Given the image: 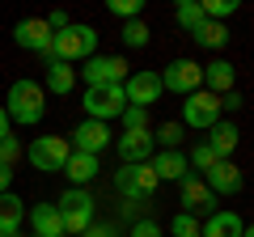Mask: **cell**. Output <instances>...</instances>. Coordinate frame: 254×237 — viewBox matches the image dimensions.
Wrapping results in <instances>:
<instances>
[{
	"instance_id": "1",
	"label": "cell",
	"mask_w": 254,
	"mask_h": 237,
	"mask_svg": "<svg viewBox=\"0 0 254 237\" xmlns=\"http://www.w3.org/2000/svg\"><path fill=\"white\" fill-rule=\"evenodd\" d=\"M64 220V237H85L93 229V212H98V199H93L89 186H68V191L55 199Z\"/></svg>"
},
{
	"instance_id": "2",
	"label": "cell",
	"mask_w": 254,
	"mask_h": 237,
	"mask_svg": "<svg viewBox=\"0 0 254 237\" xmlns=\"http://www.w3.org/2000/svg\"><path fill=\"white\" fill-rule=\"evenodd\" d=\"M4 110H9L13 123H21V127H34V123H43L47 115V93L38 81H30V76H21V81L9 85V102H4Z\"/></svg>"
},
{
	"instance_id": "3",
	"label": "cell",
	"mask_w": 254,
	"mask_h": 237,
	"mask_svg": "<svg viewBox=\"0 0 254 237\" xmlns=\"http://www.w3.org/2000/svg\"><path fill=\"white\" fill-rule=\"evenodd\" d=\"M98 55V30L85 26V21H72L68 30H60V34L51 38V59H64V64H85V59H93Z\"/></svg>"
},
{
	"instance_id": "4",
	"label": "cell",
	"mask_w": 254,
	"mask_h": 237,
	"mask_svg": "<svg viewBox=\"0 0 254 237\" xmlns=\"http://www.w3.org/2000/svg\"><path fill=\"white\" fill-rule=\"evenodd\" d=\"M68 157H72V140L68 136H34L26 144V161L38 174H64Z\"/></svg>"
},
{
	"instance_id": "5",
	"label": "cell",
	"mask_w": 254,
	"mask_h": 237,
	"mask_svg": "<svg viewBox=\"0 0 254 237\" xmlns=\"http://www.w3.org/2000/svg\"><path fill=\"white\" fill-rule=\"evenodd\" d=\"M81 106L93 123H110V118H119L127 110V93H123V85H98V89L81 93Z\"/></svg>"
},
{
	"instance_id": "6",
	"label": "cell",
	"mask_w": 254,
	"mask_h": 237,
	"mask_svg": "<svg viewBox=\"0 0 254 237\" xmlns=\"http://www.w3.org/2000/svg\"><path fill=\"white\" fill-rule=\"evenodd\" d=\"M157 174H153V165H123V170H115V191L123 195L127 203H144V199H153V191H157Z\"/></svg>"
},
{
	"instance_id": "7",
	"label": "cell",
	"mask_w": 254,
	"mask_h": 237,
	"mask_svg": "<svg viewBox=\"0 0 254 237\" xmlns=\"http://www.w3.org/2000/svg\"><path fill=\"white\" fill-rule=\"evenodd\" d=\"M76 76L85 81V89H98V85H123L131 76V68H127L123 55H93L76 68Z\"/></svg>"
},
{
	"instance_id": "8",
	"label": "cell",
	"mask_w": 254,
	"mask_h": 237,
	"mask_svg": "<svg viewBox=\"0 0 254 237\" xmlns=\"http://www.w3.org/2000/svg\"><path fill=\"white\" fill-rule=\"evenodd\" d=\"M161 85H165V93L190 98V93L203 89V64H195V59H170L165 72H161Z\"/></svg>"
},
{
	"instance_id": "9",
	"label": "cell",
	"mask_w": 254,
	"mask_h": 237,
	"mask_svg": "<svg viewBox=\"0 0 254 237\" xmlns=\"http://www.w3.org/2000/svg\"><path fill=\"white\" fill-rule=\"evenodd\" d=\"M220 123V98H212L208 89L190 93L187 102H182V127H195V131H208Z\"/></svg>"
},
{
	"instance_id": "10",
	"label": "cell",
	"mask_w": 254,
	"mask_h": 237,
	"mask_svg": "<svg viewBox=\"0 0 254 237\" xmlns=\"http://www.w3.org/2000/svg\"><path fill=\"white\" fill-rule=\"evenodd\" d=\"M123 93H127V106H153V102H161L165 85H161V72H153V68H140V72H131L123 81Z\"/></svg>"
},
{
	"instance_id": "11",
	"label": "cell",
	"mask_w": 254,
	"mask_h": 237,
	"mask_svg": "<svg viewBox=\"0 0 254 237\" xmlns=\"http://www.w3.org/2000/svg\"><path fill=\"white\" fill-rule=\"evenodd\" d=\"M115 153H119V161L123 165H144V161H153V153H157V140H153V131H123V136L115 140Z\"/></svg>"
},
{
	"instance_id": "12",
	"label": "cell",
	"mask_w": 254,
	"mask_h": 237,
	"mask_svg": "<svg viewBox=\"0 0 254 237\" xmlns=\"http://www.w3.org/2000/svg\"><path fill=\"white\" fill-rule=\"evenodd\" d=\"M13 38H17V47H26V51H38V55H47L51 59V26H47L43 17H26V21H17L13 26Z\"/></svg>"
},
{
	"instance_id": "13",
	"label": "cell",
	"mask_w": 254,
	"mask_h": 237,
	"mask_svg": "<svg viewBox=\"0 0 254 237\" xmlns=\"http://www.w3.org/2000/svg\"><path fill=\"white\" fill-rule=\"evenodd\" d=\"M182 212H190V216H195V212H216V195H212V186L203 182L199 174H187V178H182Z\"/></svg>"
},
{
	"instance_id": "14",
	"label": "cell",
	"mask_w": 254,
	"mask_h": 237,
	"mask_svg": "<svg viewBox=\"0 0 254 237\" xmlns=\"http://www.w3.org/2000/svg\"><path fill=\"white\" fill-rule=\"evenodd\" d=\"M148 165H153L157 182H182V178L190 174V161H187V153H182V148H157Z\"/></svg>"
},
{
	"instance_id": "15",
	"label": "cell",
	"mask_w": 254,
	"mask_h": 237,
	"mask_svg": "<svg viewBox=\"0 0 254 237\" xmlns=\"http://www.w3.org/2000/svg\"><path fill=\"white\" fill-rule=\"evenodd\" d=\"M102 148H110V123H93V118L76 123V131H72V153L98 157Z\"/></svg>"
},
{
	"instance_id": "16",
	"label": "cell",
	"mask_w": 254,
	"mask_h": 237,
	"mask_svg": "<svg viewBox=\"0 0 254 237\" xmlns=\"http://www.w3.org/2000/svg\"><path fill=\"white\" fill-rule=\"evenodd\" d=\"M199 178L212 186V195H242V186H246V174L237 170L233 161H216L208 174H199Z\"/></svg>"
},
{
	"instance_id": "17",
	"label": "cell",
	"mask_w": 254,
	"mask_h": 237,
	"mask_svg": "<svg viewBox=\"0 0 254 237\" xmlns=\"http://www.w3.org/2000/svg\"><path fill=\"white\" fill-rule=\"evenodd\" d=\"M26 220H30V237H64V220L55 203H34Z\"/></svg>"
},
{
	"instance_id": "18",
	"label": "cell",
	"mask_w": 254,
	"mask_h": 237,
	"mask_svg": "<svg viewBox=\"0 0 254 237\" xmlns=\"http://www.w3.org/2000/svg\"><path fill=\"white\" fill-rule=\"evenodd\" d=\"M233 85H237V68L229 64V59H212V64H203V89H208L212 98L233 93Z\"/></svg>"
},
{
	"instance_id": "19",
	"label": "cell",
	"mask_w": 254,
	"mask_h": 237,
	"mask_svg": "<svg viewBox=\"0 0 254 237\" xmlns=\"http://www.w3.org/2000/svg\"><path fill=\"white\" fill-rule=\"evenodd\" d=\"M242 216L237 212H229V208H216L208 220L199 225V237H242Z\"/></svg>"
},
{
	"instance_id": "20",
	"label": "cell",
	"mask_w": 254,
	"mask_h": 237,
	"mask_svg": "<svg viewBox=\"0 0 254 237\" xmlns=\"http://www.w3.org/2000/svg\"><path fill=\"white\" fill-rule=\"evenodd\" d=\"M237 140H242V131H237V123H229V118H220L216 127H208V148L220 157V161H229V157H233Z\"/></svg>"
},
{
	"instance_id": "21",
	"label": "cell",
	"mask_w": 254,
	"mask_h": 237,
	"mask_svg": "<svg viewBox=\"0 0 254 237\" xmlns=\"http://www.w3.org/2000/svg\"><path fill=\"white\" fill-rule=\"evenodd\" d=\"M98 157H89V153H72L68 157V165H64V174H68V182L72 186H89L93 178H98Z\"/></svg>"
},
{
	"instance_id": "22",
	"label": "cell",
	"mask_w": 254,
	"mask_h": 237,
	"mask_svg": "<svg viewBox=\"0 0 254 237\" xmlns=\"http://www.w3.org/2000/svg\"><path fill=\"white\" fill-rule=\"evenodd\" d=\"M26 225V203L17 199V195H0V233H9V237H17V229Z\"/></svg>"
},
{
	"instance_id": "23",
	"label": "cell",
	"mask_w": 254,
	"mask_h": 237,
	"mask_svg": "<svg viewBox=\"0 0 254 237\" xmlns=\"http://www.w3.org/2000/svg\"><path fill=\"white\" fill-rule=\"evenodd\" d=\"M47 89L51 93H72L76 89V68L64 59H47Z\"/></svg>"
},
{
	"instance_id": "24",
	"label": "cell",
	"mask_w": 254,
	"mask_h": 237,
	"mask_svg": "<svg viewBox=\"0 0 254 237\" xmlns=\"http://www.w3.org/2000/svg\"><path fill=\"white\" fill-rule=\"evenodd\" d=\"M190 38H195V47H203V51H220V47L229 43V30L220 26V21H203Z\"/></svg>"
},
{
	"instance_id": "25",
	"label": "cell",
	"mask_w": 254,
	"mask_h": 237,
	"mask_svg": "<svg viewBox=\"0 0 254 237\" xmlns=\"http://www.w3.org/2000/svg\"><path fill=\"white\" fill-rule=\"evenodd\" d=\"M174 21H178L187 34H195V30H199L208 17H203V9L195 4V0H178V9H174Z\"/></svg>"
},
{
	"instance_id": "26",
	"label": "cell",
	"mask_w": 254,
	"mask_h": 237,
	"mask_svg": "<svg viewBox=\"0 0 254 237\" xmlns=\"http://www.w3.org/2000/svg\"><path fill=\"white\" fill-rule=\"evenodd\" d=\"M182 131H187V127H182L178 118H170V123H161V127L153 131V140H157V148H178L182 144Z\"/></svg>"
},
{
	"instance_id": "27",
	"label": "cell",
	"mask_w": 254,
	"mask_h": 237,
	"mask_svg": "<svg viewBox=\"0 0 254 237\" xmlns=\"http://www.w3.org/2000/svg\"><path fill=\"white\" fill-rule=\"evenodd\" d=\"M187 161H190V174H208L212 165L220 161V157L212 153V148H208V140H203V144H195V148H190V157H187Z\"/></svg>"
},
{
	"instance_id": "28",
	"label": "cell",
	"mask_w": 254,
	"mask_h": 237,
	"mask_svg": "<svg viewBox=\"0 0 254 237\" xmlns=\"http://www.w3.org/2000/svg\"><path fill=\"white\" fill-rule=\"evenodd\" d=\"M199 9H203V17H208V21H220V26H225V17H233V13H237V0H203Z\"/></svg>"
},
{
	"instance_id": "29",
	"label": "cell",
	"mask_w": 254,
	"mask_h": 237,
	"mask_svg": "<svg viewBox=\"0 0 254 237\" xmlns=\"http://www.w3.org/2000/svg\"><path fill=\"white\" fill-rule=\"evenodd\" d=\"M170 233H174V237H199V220L190 216V212H174Z\"/></svg>"
},
{
	"instance_id": "30",
	"label": "cell",
	"mask_w": 254,
	"mask_h": 237,
	"mask_svg": "<svg viewBox=\"0 0 254 237\" xmlns=\"http://www.w3.org/2000/svg\"><path fill=\"white\" fill-rule=\"evenodd\" d=\"M106 9L115 13V17H123V21H140V13H144V4H140V0H110Z\"/></svg>"
},
{
	"instance_id": "31",
	"label": "cell",
	"mask_w": 254,
	"mask_h": 237,
	"mask_svg": "<svg viewBox=\"0 0 254 237\" xmlns=\"http://www.w3.org/2000/svg\"><path fill=\"white\" fill-rule=\"evenodd\" d=\"M17 157H26L21 140H17V136H4V140H0V165H9V170H13V165H17Z\"/></svg>"
},
{
	"instance_id": "32",
	"label": "cell",
	"mask_w": 254,
	"mask_h": 237,
	"mask_svg": "<svg viewBox=\"0 0 254 237\" xmlns=\"http://www.w3.org/2000/svg\"><path fill=\"white\" fill-rule=\"evenodd\" d=\"M119 118H123V131H144L148 127V110L144 106H127Z\"/></svg>"
},
{
	"instance_id": "33",
	"label": "cell",
	"mask_w": 254,
	"mask_h": 237,
	"mask_svg": "<svg viewBox=\"0 0 254 237\" xmlns=\"http://www.w3.org/2000/svg\"><path fill=\"white\" fill-rule=\"evenodd\" d=\"M148 38H153V34H148L144 21H127V26H123V43L127 47H148Z\"/></svg>"
},
{
	"instance_id": "34",
	"label": "cell",
	"mask_w": 254,
	"mask_h": 237,
	"mask_svg": "<svg viewBox=\"0 0 254 237\" xmlns=\"http://www.w3.org/2000/svg\"><path fill=\"white\" fill-rule=\"evenodd\" d=\"M127 237H165L161 233V225H157V220H131V233H127Z\"/></svg>"
},
{
	"instance_id": "35",
	"label": "cell",
	"mask_w": 254,
	"mask_h": 237,
	"mask_svg": "<svg viewBox=\"0 0 254 237\" xmlns=\"http://www.w3.org/2000/svg\"><path fill=\"white\" fill-rule=\"evenodd\" d=\"M47 26H51V34H60V30H68V26H72V17H68V13H64V9H55V13H47Z\"/></svg>"
},
{
	"instance_id": "36",
	"label": "cell",
	"mask_w": 254,
	"mask_h": 237,
	"mask_svg": "<svg viewBox=\"0 0 254 237\" xmlns=\"http://www.w3.org/2000/svg\"><path fill=\"white\" fill-rule=\"evenodd\" d=\"M242 106H246V98H242V93H237V89L220 98V110H242Z\"/></svg>"
},
{
	"instance_id": "37",
	"label": "cell",
	"mask_w": 254,
	"mask_h": 237,
	"mask_svg": "<svg viewBox=\"0 0 254 237\" xmlns=\"http://www.w3.org/2000/svg\"><path fill=\"white\" fill-rule=\"evenodd\" d=\"M85 237H119V229H115V225H98V220H93V229H89Z\"/></svg>"
},
{
	"instance_id": "38",
	"label": "cell",
	"mask_w": 254,
	"mask_h": 237,
	"mask_svg": "<svg viewBox=\"0 0 254 237\" xmlns=\"http://www.w3.org/2000/svg\"><path fill=\"white\" fill-rule=\"evenodd\" d=\"M9 191H13V170L0 165V195H9Z\"/></svg>"
},
{
	"instance_id": "39",
	"label": "cell",
	"mask_w": 254,
	"mask_h": 237,
	"mask_svg": "<svg viewBox=\"0 0 254 237\" xmlns=\"http://www.w3.org/2000/svg\"><path fill=\"white\" fill-rule=\"evenodd\" d=\"M9 136V110H4V102H0V140Z\"/></svg>"
},
{
	"instance_id": "40",
	"label": "cell",
	"mask_w": 254,
	"mask_h": 237,
	"mask_svg": "<svg viewBox=\"0 0 254 237\" xmlns=\"http://www.w3.org/2000/svg\"><path fill=\"white\" fill-rule=\"evenodd\" d=\"M242 237H254V225H246V229H242Z\"/></svg>"
},
{
	"instance_id": "41",
	"label": "cell",
	"mask_w": 254,
	"mask_h": 237,
	"mask_svg": "<svg viewBox=\"0 0 254 237\" xmlns=\"http://www.w3.org/2000/svg\"><path fill=\"white\" fill-rule=\"evenodd\" d=\"M0 237H9V233H0Z\"/></svg>"
}]
</instances>
